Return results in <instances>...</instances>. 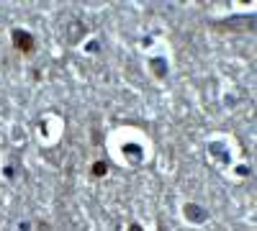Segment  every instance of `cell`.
<instances>
[{
	"label": "cell",
	"mask_w": 257,
	"mask_h": 231,
	"mask_svg": "<svg viewBox=\"0 0 257 231\" xmlns=\"http://www.w3.org/2000/svg\"><path fill=\"white\" fill-rule=\"evenodd\" d=\"M11 39H13V47H16V49H18L21 54H31V52H34V36H31L29 31L13 29Z\"/></svg>",
	"instance_id": "1"
},
{
	"label": "cell",
	"mask_w": 257,
	"mask_h": 231,
	"mask_svg": "<svg viewBox=\"0 0 257 231\" xmlns=\"http://www.w3.org/2000/svg\"><path fill=\"white\" fill-rule=\"evenodd\" d=\"M105 172H108L105 162H95V164H93V175H95V177H100V175H105Z\"/></svg>",
	"instance_id": "2"
},
{
	"label": "cell",
	"mask_w": 257,
	"mask_h": 231,
	"mask_svg": "<svg viewBox=\"0 0 257 231\" xmlns=\"http://www.w3.org/2000/svg\"><path fill=\"white\" fill-rule=\"evenodd\" d=\"M128 231H142V228H139V226H137V223H134V226H132V228H128Z\"/></svg>",
	"instance_id": "3"
}]
</instances>
